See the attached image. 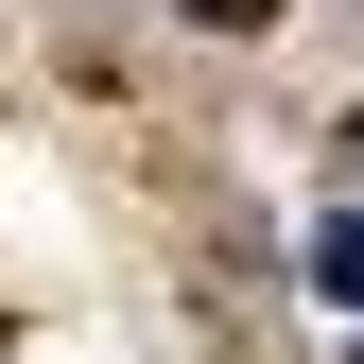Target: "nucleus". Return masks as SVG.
<instances>
[{
    "instance_id": "obj_3",
    "label": "nucleus",
    "mask_w": 364,
    "mask_h": 364,
    "mask_svg": "<svg viewBox=\"0 0 364 364\" xmlns=\"http://www.w3.org/2000/svg\"><path fill=\"white\" fill-rule=\"evenodd\" d=\"M347 156H364V122H347Z\"/></svg>"
},
{
    "instance_id": "obj_2",
    "label": "nucleus",
    "mask_w": 364,
    "mask_h": 364,
    "mask_svg": "<svg viewBox=\"0 0 364 364\" xmlns=\"http://www.w3.org/2000/svg\"><path fill=\"white\" fill-rule=\"evenodd\" d=\"M173 18H208V35H260V18H278V0H173Z\"/></svg>"
},
{
    "instance_id": "obj_1",
    "label": "nucleus",
    "mask_w": 364,
    "mask_h": 364,
    "mask_svg": "<svg viewBox=\"0 0 364 364\" xmlns=\"http://www.w3.org/2000/svg\"><path fill=\"white\" fill-rule=\"evenodd\" d=\"M312 295H347V312H364V208H347V225H312Z\"/></svg>"
}]
</instances>
